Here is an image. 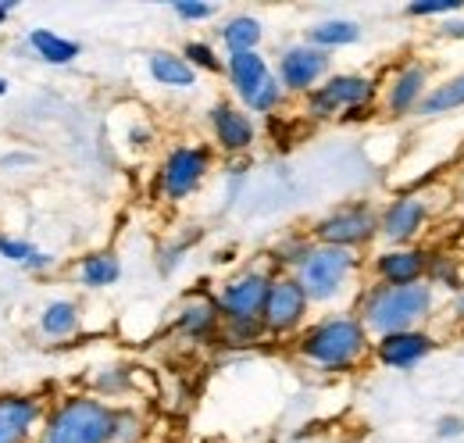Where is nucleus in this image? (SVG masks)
Wrapping results in <instances>:
<instances>
[{"instance_id":"obj_1","label":"nucleus","mask_w":464,"mask_h":443,"mask_svg":"<svg viewBox=\"0 0 464 443\" xmlns=\"http://www.w3.org/2000/svg\"><path fill=\"white\" fill-rule=\"evenodd\" d=\"M429 315H432V286L429 282H411V286L375 282L361 297V326L379 332V336L414 330Z\"/></svg>"},{"instance_id":"obj_2","label":"nucleus","mask_w":464,"mask_h":443,"mask_svg":"<svg viewBox=\"0 0 464 443\" xmlns=\"http://www.w3.org/2000/svg\"><path fill=\"white\" fill-rule=\"evenodd\" d=\"M364 350H368V330L361 326V319H347V315L318 322L300 340V354L318 369H333V372L357 365Z\"/></svg>"},{"instance_id":"obj_3","label":"nucleus","mask_w":464,"mask_h":443,"mask_svg":"<svg viewBox=\"0 0 464 443\" xmlns=\"http://www.w3.org/2000/svg\"><path fill=\"white\" fill-rule=\"evenodd\" d=\"M118 411L93 397L64 400L47 422L44 443H115Z\"/></svg>"},{"instance_id":"obj_4","label":"nucleus","mask_w":464,"mask_h":443,"mask_svg":"<svg viewBox=\"0 0 464 443\" xmlns=\"http://www.w3.org/2000/svg\"><path fill=\"white\" fill-rule=\"evenodd\" d=\"M353 269H357V254H353V251L318 243V247L307 254V261L300 265L296 279H300L307 300L325 304V300H333L336 293H343V286H347V279Z\"/></svg>"},{"instance_id":"obj_5","label":"nucleus","mask_w":464,"mask_h":443,"mask_svg":"<svg viewBox=\"0 0 464 443\" xmlns=\"http://www.w3.org/2000/svg\"><path fill=\"white\" fill-rule=\"evenodd\" d=\"M379 232V215L368 208V204H350V208H340L333 215L314 225V236L325 243V247H361L368 243L372 236Z\"/></svg>"},{"instance_id":"obj_6","label":"nucleus","mask_w":464,"mask_h":443,"mask_svg":"<svg viewBox=\"0 0 464 443\" xmlns=\"http://www.w3.org/2000/svg\"><path fill=\"white\" fill-rule=\"evenodd\" d=\"M272 290V276L265 272H243L218 293V311L226 322H261L265 300Z\"/></svg>"},{"instance_id":"obj_7","label":"nucleus","mask_w":464,"mask_h":443,"mask_svg":"<svg viewBox=\"0 0 464 443\" xmlns=\"http://www.w3.org/2000/svg\"><path fill=\"white\" fill-rule=\"evenodd\" d=\"M375 97V79L368 75H333L325 86H314L307 94V111L314 118H329L340 108H368Z\"/></svg>"},{"instance_id":"obj_8","label":"nucleus","mask_w":464,"mask_h":443,"mask_svg":"<svg viewBox=\"0 0 464 443\" xmlns=\"http://www.w3.org/2000/svg\"><path fill=\"white\" fill-rule=\"evenodd\" d=\"M304 311H307V293H304L300 279L296 276L272 279V290H268V300H265V315H261L265 330L268 332L296 330L300 319H304Z\"/></svg>"},{"instance_id":"obj_9","label":"nucleus","mask_w":464,"mask_h":443,"mask_svg":"<svg viewBox=\"0 0 464 443\" xmlns=\"http://www.w3.org/2000/svg\"><path fill=\"white\" fill-rule=\"evenodd\" d=\"M208 165H211V154L204 147H179L169 154V162L161 168V190L169 201H182L189 197L200 179L208 175Z\"/></svg>"},{"instance_id":"obj_10","label":"nucleus","mask_w":464,"mask_h":443,"mask_svg":"<svg viewBox=\"0 0 464 443\" xmlns=\"http://www.w3.org/2000/svg\"><path fill=\"white\" fill-rule=\"evenodd\" d=\"M329 72V51H318L311 44L290 47L283 61H279V83L283 90H296V94H311L314 83Z\"/></svg>"},{"instance_id":"obj_11","label":"nucleus","mask_w":464,"mask_h":443,"mask_svg":"<svg viewBox=\"0 0 464 443\" xmlns=\"http://www.w3.org/2000/svg\"><path fill=\"white\" fill-rule=\"evenodd\" d=\"M436 347V340L429 332L407 330V332H390V336H379V361L386 369H414L421 358H429Z\"/></svg>"},{"instance_id":"obj_12","label":"nucleus","mask_w":464,"mask_h":443,"mask_svg":"<svg viewBox=\"0 0 464 443\" xmlns=\"http://www.w3.org/2000/svg\"><path fill=\"white\" fill-rule=\"evenodd\" d=\"M229 79H232V90L239 94V101L250 108L254 104V97L268 86V79H272V72H268V61L257 54V51H236L229 54Z\"/></svg>"},{"instance_id":"obj_13","label":"nucleus","mask_w":464,"mask_h":443,"mask_svg":"<svg viewBox=\"0 0 464 443\" xmlns=\"http://www.w3.org/2000/svg\"><path fill=\"white\" fill-rule=\"evenodd\" d=\"M425 219H429V212H425V204H421L418 197H401V201H393V204L379 215V232H382L390 243H407V240H414V236L421 232Z\"/></svg>"},{"instance_id":"obj_14","label":"nucleus","mask_w":464,"mask_h":443,"mask_svg":"<svg viewBox=\"0 0 464 443\" xmlns=\"http://www.w3.org/2000/svg\"><path fill=\"white\" fill-rule=\"evenodd\" d=\"M429 68L425 64H407L393 75L390 90H386V111L390 114H407V111H418L421 97L429 94Z\"/></svg>"},{"instance_id":"obj_15","label":"nucleus","mask_w":464,"mask_h":443,"mask_svg":"<svg viewBox=\"0 0 464 443\" xmlns=\"http://www.w3.org/2000/svg\"><path fill=\"white\" fill-rule=\"evenodd\" d=\"M211 129H215V140L222 143V151H229V154H239L254 143V122L226 101L211 108Z\"/></svg>"},{"instance_id":"obj_16","label":"nucleus","mask_w":464,"mask_h":443,"mask_svg":"<svg viewBox=\"0 0 464 443\" xmlns=\"http://www.w3.org/2000/svg\"><path fill=\"white\" fill-rule=\"evenodd\" d=\"M40 418V404L29 397H0V443H25Z\"/></svg>"},{"instance_id":"obj_17","label":"nucleus","mask_w":464,"mask_h":443,"mask_svg":"<svg viewBox=\"0 0 464 443\" xmlns=\"http://www.w3.org/2000/svg\"><path fill=\"white\" fill-rule=\"evenodd\" d=\"M425 269H429V254H421V251H390V254H379V261H375L379 279L390 286L421 282Z\"/></svg>"},{"instance_id":"obj_18","label":"nucleus","mask_w":464,"mask_h":443,"mask_svg":"<svg viewBox=\"0 0 464 443\" xmlns=\"http://www.w3.org/2000/svg\"><path fill=\"white\" fill-rule=\"evenodd\" d=\"M458 108H464V72L454 75V79H447V83H440L436 90H429L421 97V104H418V114L436 118V114H450V111Z\"/></svg>"},{"instance_id":"obj_19","label":"nucleus","mask_w":464,"mask_h":443,"mask_svg":"<svg viewBox=\"0 0 464 443\" xmlns=\"http://www.w3.org/2000/svg\"><path fill=\"white\" fill-rule=\"evenodd\" d=\"M361 40V25L347 22V18H336V22H322L307 33V44L318 47V51H333V47H350Z\"/></svg>"},{"instance_id":"obj_20","label":"nucleus","mask_w":464,"mask_h":443,"mask_svg":"<svg viewBox=\"0 0 464 443\" xmlns=\"http://www.w3.org/2000/svg\"><path fill=\"white\" fill-rule=\"evenodd\" d=\"M29 44H33V51L44 57L47 64H68V61L79 57V44L75 40H64V36L51 33V29H36L29 36Z\"/></svg>"},{"instance_id":"obj_21","label":"nucleus","mask_w":464,"mask_h":443,"mask_svg":"<svg viewBox=\"0 0 464 443\" xmlns=\"http://www.w3.org/2000/svg\"><path fill=\"white\" fill-rule=\"evenodd\" d=\"M218 319H222L218 300H193V304L182 308V315H179V330L189 332V336H208V332H215Z\"/></svg>"},{"instance_id":"obj_22","label":"nucleus","mask_w":464,"mask_h":443,"mask_svg":"<svg viewBox=\"0 0 464 443\" xmlns=\"http://www.w3.org/2000/svg\"><path fill=\"white\" fill-rule=\"evenodd\" d=\"M150 75L158 83H165V86H182V90L197 83V72L179 54H154L150 57Z\"/></svg>"},{"instance_id":"obj_23","label":"nucleus","mask_w":464,"mask_h":443,"mask_svg":"<svg viewBox=\"0 0 464 443\" xmlns=\"http://www.w3.org/2000/svg\"><path fill=\"white\" fill-rule=\"evenodd\" d=\"M222 40H226L229 54H236V51H254L261 44V22L250 18V15H239V18H232L229 25L222 29Z\"/></svg>"},{"instance_id":"obj_24","label":"nucleus","mask_w":464,"mask_h":443,"mask_svg":"<svg viewBox=\"0 0 464 443\" xmlns=\"http://www.w3.org/2000/svg\"><path fill=\"white\" fill-rule=\"evenodd\" d=\"M121 276V265H118L115 254H90L79 269V279L82 286H111Z\"/></svg>"},{"instance_id":"obj_25","label":"nucleus","mask_w":464,"mask_h":443,"mask_svg":"<svg viewBox=\"0 0 464 443\" xmlns=\"http://www.w3.org/2000/svg\"><path fill=\"white\" fill-rule=\"evenodd\" d=\"M40 330L47 332V336H72V332L79 330V308L72 300L51 304L44 311V319H40Z\"/></svg>"},{"instance_id":"obj_26","label":"nucleus","mask_w":464,"mask_h":443,"mask_svg":"<svg viewBox=\"0 0 464 443\" xmlns=\"http://www.w3.org/2000/svg\"><path fill=\"white\" fill-rule=\"evenodd\" d=\"M425 282L432 286H447V290H461V269H458V261H450L447 254H436V258H429V269H425Z\"/></svg>"},{"instance_id":"obj_27","label":"nucleus","mask_w":464,"mask_h":443,"mask_svg":"<svg viewBox=\"0 0 464 443\" xmlns=\"http://www.w3.org/2000/svg\"><path fill=\"white\" fill-rule=\"evenodd\" d=\"M182 61L197 72V68H204V72H222V57L215 54L208 44H186L182 47Z\"/></svg>"},{"instance_id":"obj_28","label":"nucleus","mask_w":464,"mask_h":443,"mask_svg":"<svg viewBox=\"0 0 464 443\" xmlns=\"http://www.w3.org/2000/svg\"><path fill=\"white\" fill-rule=\"evenodd\" d=\"M461 7V0H414V4H407V15L411 18H432V15H454Z\"/></svg>"},{"instance_id":"obj_29","label":"nucleus","mask_w":464,"mask_h":443,"mask_svg":"<svg viewBox=\"0 0 464 443\" xmlns=\"http://www.w3.org/2000/svg\"><path fill=\"white\" fill-rule=\"evenodd\" d=\"M314 247L307 243V240H290V243H283V247H276V261H283V265H304L307 261V254H311Z\"/></svg>"},{"instance_id":"obj_30","label":"nucleus","mask_w":464,"mask_h":443,"mask_svg":"<svg viewBox=\"0 0 464 443\" xmlns=\"http://www.w3.org/2000/svg\"><path fill=\"white\" fill-rule=\"evenodd\" d=\"M172 11L186 22H200V18H211L215 15V4H204V0H179L172 4Z\"/></svg>"},{"instance_id":"obj_31","label":"nucleus","mask_w":464,"mask_h":443,"mask_svg":"<svg viewBox=\"0 0 464 443\" xmlns=\"http://www.w3.org/2000/svg\"><path fill=\"white\" fill-rule=\"evenodd\" d=\"M0 254H4L7 261L25 265V261L36 254V247H33V243H25V240H7V236H0Z\"/></svg>"},{"instance_id":"obj_32","label":"nucleus","mask_w":464,"mask_h":443,"mask_svg":"<svg viewBox=\"0 0 464 443\" xmlns=\"http://www.w3.org/2000/svg\"><path fill=\"white\" fill-rule=\"evenodd\" d=\"M265 332V322H226V336L232 343H254Z\"/></svg>"},{"instance_id":"obj_33","label":"nucleus","mask_w":464,"mask_h":443,"mask_svg":"<svg viewBox=\"0 0 464 443\" xmlns=\"http://www.w3.org/2000/svg\"><path fill=\"white\" fill-rule=\"evenodd\" d=\"M140 437H143V426H140V418H136V415H125V411H118L115 443H136Z\"/></svg>"},{"instance_id":"obj_34","label":"nucleus","mask_w":464,"mask_h":443,"mask_svg":"<svg viewBox=\"0 0 464 443\" xmlns=\"http://www.w3.org/2000/svg\"><path fill=\"white\" fill-rule=\"evenodd\" d=\"M464 433V422L461 418H454V415H447V418H440V429H436V437H461Z\"/></svg>"},{"instance_id":"obj_35","label":"nucleus","mask_w":464,"mask_h":443,"mask_svg":"<svg viewBox=\"0 0 464 443\" xmlns=\"http://www.w3.org/2000/svg\"><path fill=\"white\" fill-rule=\"evenodd\" d=\"M440 33L450 40H464V22H447V25H440Z\"/></svg>"},{"instance_id":"obj_36","label":"nucleus","mask_w":464,"mask_h":443,"mask_svg":"<svg viewBox=\"0 0 464 443\" xmlns=\"http://www.w3.org/2000/svg\"><path fill=\"white\" fill-rule=\"evenodd\" d=\"M51 265H54V261H51L47 254H40V251H36V254L25 261V269H51Z\"/></svg>"},{"instance_id":"obj_37","label":"nucleus","mask_w":464,"mask_h":443,"mask_svg":"<svg viewBox=\"0 0 464 443\" xmlns=\"http://www.w3.org/2000/svg\"><path fill=\"white\" fill-rule=\"evenodd\" d=\"M454 315L464 322V282H461V290H458V297H454Z\"/></svg>"},{"instance_id":"obj_38","label":"nucleus","mask_w":464,"mask_h":443,"mask_svg":"<svg viewBox=\"0 0 464 443\" xmlns=\"http://www.w3.org/2000/svg\"><path fill=\"white\" fill-rule=\"evenodd\" d=\"M7 15H11V4H0V22H4Z\"/></svg>"},{"instance_id":"obj_39","label":"nucleus","mask_w":464,"mask_h":443,"mask_svg":"<svg viewBox=\"0 0 464 443\" xmlns=\"http://www.w3.org/2000/svg\"><path fill=\"white\" fill-rule=\"evenodd\" d=\"M4 94H7V79H0V97H4Z\"/></svg>"}]
</instances>
